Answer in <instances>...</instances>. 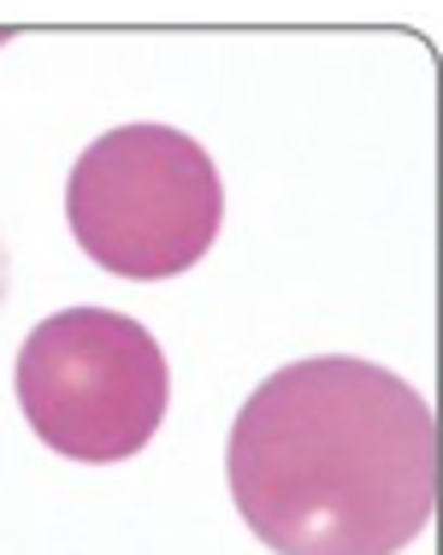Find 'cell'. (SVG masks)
Returning <instances> with one entry per match:
<instances>
[{
	"label": "cell",
	"instance_id": "2",
	"mask_svg": "<svg viewBox=\"0 0 443 555\" xmlns=\"http://www.w3.org/2000/svg\"><path fill=\"white\" fill-rule=\"evenodd\" d=\"M225 183L213 154L172 125H119L77 154L65 224L101 272L160 284L213 248Z\"/></svg>",
	"mask_w": 443,
	"mask_h": 555
},
{
	"label": "cell",
	"instance_id": "4",
	"mask_svg": "<svg viewBox=\"0 0 443 555\" xmlns=\"http://www.w3.org/2000/svg\"><path fill=\"white\" fill-rule=\"evenodd\" d=\"M6 42H12V30H0V48H6Z\"/></svg>",
	"mask_w": 443,
	"mask_h": 555
},
{
	"label": "cell",
	"instance_id": "3",
	"mask_svg": "<svg viewBox=\"0 0 443 555\" xmlns=\"http://www.w3.org/2000/svg\"><path fill=\"white\" fill-rule=\"evenodd\" d=\"M18 408L54 455L113 467L148 449L166 420L172 373L148 325L113 308L48 313L18 349Z\"/></svg>",
	"mask_w": 443,
	"mask_h": 555
},
{
	"label": "cell",
	"instance_id": "1",
	"mask_svg": "<svg viewBox=\"0 0 443 555\" xmlns=\"http://www.w3.org/2000/svg\"><path fill=\"white\" fill-rule=\"evenodd\" d=\"M231 502L266 550L390 555L438 508V426L402 373L355 354L290 361L231 426Z\"/></svg>",
	"mask_w": 443,
	"mask_h": 555
}]
</instances>
